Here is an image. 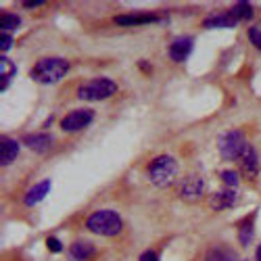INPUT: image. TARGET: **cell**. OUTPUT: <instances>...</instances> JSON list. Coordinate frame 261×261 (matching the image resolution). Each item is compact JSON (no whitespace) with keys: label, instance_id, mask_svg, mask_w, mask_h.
Masks as SVG:
<instances>
[{"label":"cell","instance_id":"1","mask_svg":"<svg viewBox=\"0 0 261 261\" xmlns=\"http://www.w3.org/2000/svg\"><path fill=\"white\" fill-rule=\"evenodd\" d=\"M69 61L67 59H63V57H46V59H40L36 65H34V69H32V77L40 84H57L61 82L65 75H67L69 71Z\"/></svg>","mask_w":261,"mask_h":261},{"label":"cell","instance_id":"2","mask_svg":"<svg viewBox=\"0 0 261 261\" xmlns=\"http://www.w3.org/2000/svg\"><path fill=\"white\" fill-rule=\"evenodd\" d=\"M178 161L173 159L171 155H159L155 157L153 161L148 163V169H146V176L150 180V184L155 186H169L173 180L178 178Z\"/></svg>","mask_w":261,"mask_h":261},{"label":"cell","instance_id":"3","mask_svg":"<svg viewBox=\"0 0 261 261\" xmlns=\"http://www.w3.org/2000/svg\"><path fill=\"white\" fill-rule=\"evenodd\" d=\"M86 228H88L90 232H94V234H98V236H117L123 228V220H121L119 213L102 209V211H96L88 217Z\"/></svg>","mask_w":261,"mask_h":261},{"label":"cell","instance_id":"4","mask_svg":"<svg viewBox=\"0 0 261 261\" xmlns=\"http://www.w3.org/2000/svg\"><path fill=\"white\" fill-rule=\"evenodd\" d=\"M247 146H249L247 136H245V132H241V129H230V132H226L224 136H220V140H217L220 155L228 161H238L243 157Z\"/></svg>","mask_w":261,"mask_h":261},{"label":"cell","instance_id":"5","mask_svg":"<svg viewBox=\"0 0 261 261\" xmlns=\"http://www.w3.org/2000/svg\"><path fill=\"white\" fill-rule=\"evenodd\" d=\"M117 92V84L109 77H96L82 84L77 88V98L82 100H105Z\"/></svg>","mask_w":261,"mask_h":261},{"label":"cell","instance_id":"6","mask_svg":"<svg viewBox=\"0 0 261 261\" xmlns=\"http://www.w3.org/2000/svg\"><path fill=\"white\" fill-rule=\"evenodd\" d=\"M94 119V111L92 109H80V111H71L69 115H65L61 119V127L65 132H80V129L88 127Z\"/></svg>","mask_w":261,"mask_h":261},{"label":"cell","instance_id":"7","mask_svg":"<svg viewBox=\"0 0 261 261\" xmlns=\"http://www.w3.org/2000/svg\"><path fill=\"white\" fill-rule=\"evenodd\" d=\"M203 194H205V180L199 178V176H190L182 182L180 186V197L188 203H194V201H199L203 199Z\"/></svg>","mask_w":261,"mask_h":261},{"label":"cell","instance_id":"8","mask_svg":"<svg viewBox=\"0 0 261 261\" xmlns=\"http://www.w3.org/2000/svg\"><path fill=\"white\" fill-rule=\"evenodd\" d=\"M117 25L123 28H134V25H148V23H157L159 17L155 13H127V15H117L113 17Z\"/></svg>","mask_w":261,"mask_h":261},{"label":"cell","instance_id":"9","mask_svg":"<svg viewBox=\"0 0 261 261\" xmlns=\"http://www.w3.org/2000/svg\"><path fill=\"white\" fill-rule=\"evenodd\" d=\"M238 201V192H234L232 188H226V190H217L209 197V207L213 211H224V209H230L234 207Z\"/></svg>","mask_w":261,"mask_h":261},{"label":"cell","instance_id":"10","mask_svg":"<svg viewBox=\"0 0 261 261\" xmlns=\"http://www.w3.org/2000/svg\"><path fill=\"white\" fill-rule=\"evenodd\" d=\"M238 163H241V171L251 180L259 173V157H257V150L251 144L245 148V153H243L241 159H238Z\"/></svg>","mask_w":261,"mask_h":261},{"label":"cell","instance_id":"11","mask_svg":"<svg viewBox=\"0 0 261 261\" xmlns=\"http://www.w3.org/2000/svg\"><path fill=\"white\" fill-rule=\"evenodd\" d=\"M192 46H194L192 38H178V40H173L171 46H169V59L176 61V63L186 61L188 55L192 53Z\"/></svg>","mask_w":261,"mask_h":261},{"label":"cell","instance_id":"12","mask_svg":"<svg viewBox=\"0 0 261 261\" xmlns=\"http://www.w3.org/2000/svg\"><path fill=\"white\" fill-rule=\"evenodd\" d=\"M23 144L28 146V148H32L34 153H46V150L53 146V136H48V134H28L25 138H23Z\"/></svg>","mask_w":261,"mask_h":261},{"label":"cell","instance_id":"13","mask_svg":"<svg viewBox=\"0 0 261 261\" xmlns=\"http://www.w3.org/2000/svg\"><path fill=\"white\" fill-rule=\"evenodd\" d=\"M94 253H96V249L88 241H75L69 249V255H71L73 261H88V259L94 257Z\"/></svg>","mask_w":261,"mask_h":261},{"label":"cell","instance_id":"14","mask_svg":"<svg viewBox=\"0 0 261 261\" xmlns=\"http://www.w3.org/2000/svg\"><path fill=\"white\" fill-rule=\"evenodd\" d=\"M19 155V142L13 138H3L0 140V163L11 165Z\"/></svg>","mask_w":261,"mask_h":261},{"label":"cell","instance_id":"15","mask_svg":"<svg viewBox=\"0 0 261 261\" xmlns=\"http://www.w3.org/2000/svg\"><path fill=\"white\" fill-rule=\"evenodd\" d=\"M48 190H50V180H42L40 184H36V186H32L30 188V192L25 194V205H38L42 199L48 194Z\"/></svg>","mask_w":261,"mask_h":261},{"label":"cell","instance_id":"16","mask_svg":"<svg viewBox=\"0 0 261 261\" xmlns=\"http://www.w3.org/2000/svg\"><path fill=\"white\" fill-rule=\"evenodd\" d=\"M205 28H234L238 25V21L232 13H224V15H213L209 19H205Z\"/></svg>","mask_w":261,"mask_h":261},{"label":"cell","instance_id":"17","mask_svg":"<svg viewBox=\"0 0 261 261\" xmlns=\"http://www.w3.org/2000/svg\"><path fill=\"white\" fill-rule=\"evenodd\" d=\"M15 71H17V69H15V65H13L11 59H7V57L0 59V90H3V92H5L7 86L11 84Z\"/></svg>","mask_w":261,"mask_h":261},{"label":"cell","instance_id":"18","mask_svg":"<svg viewBox=\"0 0 261 261\" xmlns=\"http://www.w3.org/2000/svg\"><path fill=\"white\" fill-rule=\"evenodd\" d=\"M205 261H241L236 255H234V251H230V249H224V247H215V249H211L207 255H205Z\"/></svg>","mask_w":261,"mask_h":261},{"label":"cell","instance_id":"19","mask_svg":"<svg viewBox=\"0 0 261 261\" xmlns=\"http://www.w3.org/2000/svg\"><path fill=\"white\" fill-rule=\"evenodd\" d=\"M251 220H253V215L247 217V220L238 226V241H241L243 247H247L251 243V238H253V224H251Z\"/></svg>","mask_w":261,"mask_h":261},{"label":"cell","instance_id":"20","mask_svg":"<svg viewBox=\"0 0 261 261\" xmlns=\"http://www.w3.org/2000/svg\"><path fill=\"white\" fill-rule=\"evenodd\" d=\"M230 13L236 17V21H249V19H253V7H251L249 3H238V5H234V9H232Z\"/></svg>","mask_w":261,"mask_h":261},{"label":"cell","instance_id":"21","mask_svg":"<svg viewBox=\"0 0 261 261\" xmlns=\"http://www.w3.org/2000/svg\"><path fill=\"white\" fill-rule=\"evenodd\" d=\"M0 25H3V32H11V30H17L21 25V17L15 15V13H5L3 19H0Z\"/></svg>","mask_w":261,"mask_h":261},{"label":"cell","instance_id":"22","mask_svg":"<svg viewBox=\"0 0 261 261\" xmlns=\"http://www.w3.org/2000/svg\"><path fill=\"white\" fill-rule=\"evenodd\" d=\"M222 180L228 184V186H236L238 180H241V176H238V171H222Z\"/></svg>","mask_w":261,"mask_h":261},{"label":"cell","instance_id":"23","mask_svg":"<svg viewBox=\"0 0 261 261\" xmlns=\"http://www.w3.org/2000/svg\"><path fill=\"white\" fill-rule=\"evenodd\" d=\"M11 46H13V38H11L9 34H5V32H3V36H0V50H3V55H5V53H9V50H11Z\"/></svg>","mask_w":261,"mask_h":261},{"label":"cell","instance_id":"24","mask_svg":"<svg viewBox=\"0 0 261 261\" xmlns=\"http://www.w3.org/2000/svg\"><path fill=\"white\" fill-rule=\"evenodd\" d=\"M46 247H48V251H50V253H61V251H63L61 241H59V238H55V236H50L48 241H46Z\"/></svg>","mask_w":261,"mask_h":261},{"label":"cell","instance_id":"25","mask_svg":"<svg viewBox=\"0 0 261 261\" xmlns=\"http://www.w3.org/2000/svg\"><path fill=\"white\" fill-rule=\"evenodd\" d=\"M249 38H251V42H253V46H257V48L261 50V30L251 28V30H249Z\"/></svg>","mask_w":261,"mask_h":261},{"label":"cell","instance_id":"26","mask_svg":"<svg viewBox=\"0 0 261 261\" xmlns=\"http://www.w3.org/2000/svg\"><path fill=\"white\" fill-rule=\"evenodd\" d=\"M138 261H159V255L155 251H144Z\"/></svg>","mask_w":261,"mask_h":261},{"label":"cell","instance_id":"27","mask_svg":"<svg viewBox=\"0 0 261 261\" xmlns=\"http://www.w3.org/2000/svg\"><path fill=\"white\" fill-rule=\"evenodd\" d=\"M44 5V0H28V3H23L25 9H36V7H42Z\"/></svg>","mask_w":261,"mask_h":261},{"label":"cell","instance_id":"28","mask_svg":"<svg viewBox=\"0 0 261 261\" xmlns=\"http://www.w3.org/2000/svg\"><path fill=\"white\" fill-rule=\"evenodd\" d=\"M255 257H257V261H261V245L257 247V253H255Z\"/></svg>","mask_w":261,"mask_h":261}]
</instances>
